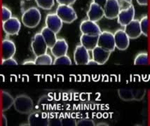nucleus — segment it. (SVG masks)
I'll use <instances>...</instances> for the list:
<instances>
[{
	"mask_svg": "<svg viewBox=\"0 0 150 126\" xmlns=\"http://www.w3.org/2000/svg\"><path fill=\"white\" fill-rule=\"evenodd\" d=\"M134 100L141 101L145 96L146 90L144 89H134L132 90Z\"/></svg>",
	"mask_w": 150,
	"mask_h": 126,
	"instance_id": "obj_29",
	"label": "nucleus"
},
{
	"mask_svg": "<svg viewBox=\"0 0 150 126\" xmlns=\"http://www.w3.org/2000/svg\"><path fill=\"white\" fill-rule=\"evenodd\" d=\"M4 32L8 36L18 34L21 28V23L17 17L12 16L11 18L2 23Z\"/></svg>",
	"mask_w": 150,
	"mask_h": 126,
	"instance_id": "obj_7",
	"label": "nucleus"
},
{
	"mask_svg": "<svg viewBox=\"0 0 150 126\" xmlns=\"http://www.w3.org/2000/svg\"><path fill=\"white\" fill-rule=\"evenodd\" d=\"M92 2L97 4L98 5H99V6L104 8V6H105V4H106L108 0H92Z\"/></svg>",
	"mask_w": 150,
	"mask_h": 126,
	"instance_id": "obj_33",
	"label": "nucleus"
},
{
	"mask_svg": "<svg viewBox=\"0 0 150 126\" xmlns=\"http://www.w3.org/2000/svg\"><path fill=\"white\" fill-rule=\"evenodd\" d=\"M28 123L30 126H47L49 125V118L43 111H33L28 116Z\"/></svg>",
	"mask_w": 150,
	"mask_h": 126,
	"instance_id": "obj_5",
	"label": "nucleus"
},
{
	"mask_svg": "<svg viewBox=\"0 0 150 126\" xmlns=\"http://www.w3.org/2000/svg\"><path fill=\"white\" fill-rule=\"evenodd\" d=\"M56 13L63 23H72L77 19V14L72 6L59 4L56 8Z\"/></svg>",
	"mask_w": 150,
	"mask_h": 126,
	"instance_id": "obj_3",
	"label": "nucleus"
},
{
	"mask_svg": "<svg viewBox=\"0 0 150 126\" xmlns=\"http://www.w3.org/2000/svg\"><path fill=\"white\" fill-rule=\"evenodd\" d=\"M14 109L21 114L29 115L34 109V102L27 95H20L14 98Z\"/></svg>",
	"mask_w": 150,
	"mask_h": 126,
	"instance_id": "obj_2",
	"label": "nucleus"
},
{
	"mask_svg": "<svg viewBox=\"0 0 150 126\" xmlns=\"http://www.w3.org/2000/svg\"><path fill=\"white\" fill-rule=\"evenodd\" d=\"M1 123H2V125H7V120H6V117L5 115L2 114V116H1Z\"/></svg>",
	"mask_w": 150,
	"mask_h": 126,
	"instance_id": "obj_37",
	"label": "nucleus"
},
{
	"mask_svg": "<svg viewBox=\"0 0 150 126\" xmlns=\"http://www.w3.org/2000/svg\"><path fill=\"white\" fill-rule=\"evenodd\" d=\"M12 17V12L8 7L3 5L1 8V20L2 23L5 22L7 20Z\"/></svg>",
	"mask_w": 150,
	"mask_h": 126,
	"instance_id": "obj_28",
	"label": "nucleus"
},
{
	"mask_svg": "<svg viewBox=\"0 0 150 126\" xmlns=\"http://www.w3.org/2000/svg\"><path fill=\"white\" fill-rule=\"evenodd\" d=\"M105 17L110 20L117 18L121 10V6L118 0H108L103 8Z\"/></svg>",
	"mask_w": 150,
	"mask_h": 126,
	"instance_id": "obj_10",
	"label": "nucleus"
},
{
	"mask_svg": "<svg viewBox=\"0 0 150 126\" xmlns=\"http://www.w3.org/2000/svg\"><path fill=\"white\" fill-rule=\"evenodd\" d=\"M98 46L103 48L111 53L113 52L116 49L114 34L109 31L102 32L98 36Z\"/></svg>",
	"mask_w": 150,
	"mask_h": 126,
	"instance_id": "obj_4",
	"label": "nucleus"
},
{
	"mask_svg": "<svg viewBox=\"0 0 150 126\" xmlns=\"http://www.w3.org/2000/svg\"><path fill=\"white\" fill-rule=\"evenodd\" d=\"M16 52L15 43L9 39H4L1 42V60L13 58Z\"/></svg>",
	"mask_w": 150,
	"mask_h": 126,
	"instance_id": "obj_14",
	"label": "nucleus"
},
{
	"mask_svg": "<svg viewBox=\"0 0 150 126\" xmlns=\"http://www.w3.org/2000/svg\"><path fill=\"white\" fill-rule=\"evenodd\" d=\"M110 55L111 52L98 46L92 51L93 59L97 62L99 65H103L106 63L110 58Z\"/></svg>",
	"mask_w": 150,
	"mask_h": 126,
	"instance_id": "obj_18",
	"label": "nucleus"
},
{
	"mask_svg": "<svg viewBox=\"0 0 150 126\" xmlns=\"http://www.w3.org/2000/svg\"><path fill=\"white\" fill-rule=\"evenodd\" d=\"M118 95L119 98L125 102H131L134 100L132 90L127 88H121L118 90Z\"/></svg>",
	"mask_w": 150,
	"mask_h": 126,
	"instance_id": "obj_23",
	"label": "nucleus"
},
{
	"mask_svg": "<svg viewBox=\"0 0 150 126\" xmlns=\"http://www.w3.org/2000/svg\"><path fill=\"white\" fill-rule=\"evenodd\" d=\"M31 48L34 55L36 57L45 54L47 52L49 48L41 32L35 34L33 37L31 42Z\"/></svg>",
	"mask_w": 150,
	"mask_h": 126,
	"instance_id": "obj_6",
	"label": "nucleus"
},
{
	"mask_svg": "<svg viewBox=\"0 0 150 126\" xmlns=\"http://www.w3.org/2000/svg\"><path fill=\"white\" fill-rule=\"evenodd\" d=\"M135 11L133 4H129L124 9H121L117 17V22L121 26L125 27L134 20Z\"/></svg>",
	"mask_w": 150,
	"mask_h": 126,
	"instance_id": "obj_8",
	"label": "nucleus"
},
{
	"mask_svg": "<svg viewBox=\"0 0 150 126\" xmlns=\"http://www.w3.org/2000/svg\"><path fill=\"white\" fill-rule=\"evenodd\" d=\"M27 1H30V0H27Z\"/></svg>",
	"mask_w": 150,
	"mask_h": 126,
	"instance_id": "obj_39",
	"label": "nucleus"
},
{
	"mask_svg": "<svg viewBox=\"0 0 150 126\" xmlns=\"http://www.w3.org/2000/svg\"><path fill=\"white\" fill-rule=\"evenodd\" d=\"M37 6L44 10H51L55 5V0H35Z\"/></svg>",
	"mask_w": 150,
	"mask_h": 126,
	"instance_id": "obj_25",
	"label": "nucleus"
},
{
	"mask_svg": "<svg viewBox=\"0 0 150 126\" xmlns=\"http://www.w3.org/2000/svg\"><path fill=\"white\" fill-rule=\"evenodd\" d=\"M115 46L119 51H126L129 46L130 39L122 29L117 30L114 33Z\"/></svg>",
	"mask_w": 150,
	"mask_h": 126,
	"instance_id": "obj_11",
	"label": "nucleus"
},
{
	"mask_svg": "<svg viewBox=\"0 0 150 126\" xmlns=\"http://www.w3.org/2000/svg\"><path fill=\"white\" fill-rule=\"evenodd\" d=\"M72 64V60L67 55L62 56L58 58H56V59L53 60V65H71Z\"/></svg>",
	"mask_w": 150,
	"mask_h": 126,
	"instance_id": "obj_27",
	"label": "nucleus"
},
{
	"mask_svg": "<svg viewBox=\"0 0 150 126\" xmlns=\"http://www.w3.org/2000/svg\"><path fill=\"white\" fill-rule=\"evenodd\" d=\"M90 55L88 51L82 45H78L74 52V61L77 65H87Z\"/></svg>",
	"mask_w": 150,
	"mask_h": 126,
	"instance_id": "obj_12",
	"label": "nucleus"
},
{
	"mask_svg": "<svg viewBox=\"0 0 150 126\" xmlns=\"http://www.w3.org/2000/svg\"><path fill=\"white\" fill-rule=\"evenodd\" d=\"M68 44L64 39H58L53 47L51 49V52L55 58L67 55L68 51Z\"/></svg>",
	"mask_w": 150,
	"mask_h": 126,
	"instance_id": "obj_17",
	"label": "nucleus"
},
{
	"mask_svg": "<svg viewBox=\"0 0 150 126\" xmlns=\"http://www.w3.org/2000/svg\"><path fill=\"white\" fill-rule=\"evenodd\" d=\"M140 25L142 34L147 37L148 32H149V18H148L147 15L142 17V18L140 20Z\"/></svg>",
	"mask_w": 150,
	"mask_h": 126,
	"instance_id": "obj_26",
	"label": "nucleus"
},
{
	"mask_svg": "<svg viewBox=\"0 0 150 126\" xmlns=\"http://www.w3.org/2000/svg\"><path fill=\"white\" fill-rule=\"evenodd\" d=\"M87 65H98L97 62L95 61V60L92 58V59L89 60V61H88V64H87Z\"/></svg>",
	"mask_w": 150,
	"mask_h": 126,
	"instance_id": "obj_36",
	"label": "nucleus"
},
{
	"mask_svg": "<svg viewBox=\"0 0 150 126\" xmlns=\"http://www.w3.org/2000/svg\"><path fill=\"white\" fill-rule=\"evenodd\" d=\"M42 20V14L37 7H30L23 12L21 20L26 27L33 29L37 27Z\"/></svg>",
	"mask_w": 150,
	"mask_h": 126,
	"instance_id": "obj_1",
	"label": "nucleus"
},
{
	"mask_svg": "<svg viewBox=\"0 0 150 126\" xmlns=\"http://www.w3.org/2000/svg\"><path fill=\"white\" fill-rule=\"evenodd\" d=\"M148 64H149V55L147 52L138 53L134 60L135 65H147Z\"/></svg>",
	"mask_w": 150,
	"mask_h": 126,
	"instance_id": "obj_24",
	"label": "nucleus"
},
{
	"mask_svg": "<svg viewBox=\"0 0 150 126\" xmlns=\"http://www.w3.org/2000/svg\"><path fill=\"white\" fill-rule=\"evenodd\" d=\"M98 36H89L82 34L80 37V43L88 51H92L98 46Z\"/></svg>",
	"mask_w": 150,
	"mask_h": 126,
	"instance_id": "obj_20",
	"label": "nucleus"
},
{
	"mask_svg": "<svg viewBox=\"0 0 150 126\" xmlns=\"http://www.w3.org/2000/svg\"><path fill=\"white\" fill-rule=\"evenodd\" d=\"M118 1H123V2H126V4H131L132 1H133V0H118Z\"/></svg>",
	"mask_w": 150,
	"mask_h": 126,
	"instance_id": "obj_38",
	"label": "nucleus"
},
{
	"mask_svg": "<svg viewBox=\"0 0 150 126\" xmlns=\"http://www.w3.org/2000/svg\"><path fill=\"white\" fill-rule=\"evenodd\" d=\"M14 98L8 92L0 90V109L2 112L7 111L13 105Z\"/></svg>",
	"mask_w": 150,
	"mask_h": 126,
	"instance_id": "obj_19",
	"label": "nucleus"
},
{
	"mask_svg": "<svg viewBox=\"0 0 150 126\" xmlns=\"http://www.w3.org/2000/svg\"><path fill=\"white\" fill-rule=\"evenodd\" d=\"M86 15L88 20L97 23L103 17H105L104 9L103 7L98 5L97 4L92 2L90 4Z\"/></svg>",
	"mask_w": 150,
	"mask_h": 126,
	"instance_id": "obj_15",
	"label": "nucleus"
},
{
	"mask_svg": "<svg viewBox=\"0 0 150 126\" xmlns=\"http://www.w3.org/2000/svg\"><path fill=\"white\" fill-rule=\"evenodd\" d=\"M1 65H6V66H16V65H18V63L13 58H10L8 59L2 60Z\"/></svg>",
	"mask_w": 150,
	"mask_h": 126,
	"instance_id": "obj_31",
	"label": "nucleus"
},
{
	"mask_svg": "<svg viewBox=\"0 0 150 126\" xmlns=\"http://www.w3.org/2000/svg\"><path fill=\"white\" fill-rule=\"evenodd\" d=\"M76 0H56L58 4L60 5H67V6H72L76 2Z\"/></svg>",
	"mask_w": 150,
	"mask_h": 126,
	"instance_id": "obj_32",
	"label": "nucleus"
},
{
	"mask_svg": "<svg viewBox=\"0 0 150 126\" xmlns=\"http://www.w3.org/2000/svg\"><path fill=\"white\" fill-rule=\"evenodd\" d=\"M35 63L37 65H53V60L52 57L49 54L45 53L39 56H37L35 60Z\"/></svg>",
	"mask_w": 150,
	"mask_h": 126,
	"instance_id": "obj_22",
	"label": "nucleus"
},
{
	"mask_svg": "<svg viewBox=\"0 0 150 126\" xmlns=\"http://www.w3.org/2000/svg\"><path fill=\"white\" fill-rule=\"evenodd\" d=\"M137 3L140 6H147L148 0H136Z\"/></svg>",
	"mask_w": 150,
	"mask_h": 126,
	"instance_id": "obj_34",
	"label": "nucleus"
},
{
	"mask_svg": "<svg viewBox=\"0 0 150 126\" xmlns=\"http://www.w3.org/2000/svg\"><path fill=\"white\" fill-rule=\"evenodd\" d=\"M124 31L129 37L130 39H136L139 38L142 34L141 32L140 20H132L130 23L124 27Z\"/></svg>",
	"mask_w": 150,
	"mask_h": 126,
	"instance_id": "obj_16",
	"label": "nucleus"
},
{
	"mask_svg": "<svg viewBox=\"0 0 150 126\" xmlns=\"http://www.w3.org/2000/svg\"><path fill=\"white\" fill-rule=\"evenodd\" d=\"M41 34H42V37H44V40H45L46 43L47 44L48 48L51 49L56 42L57 39H58L56 36L57 34L53 32L52 30L49 29L48 27H46L42 28Z\"/></svg>",
	"mask_w": 150,
	"mask_h": 126,
	"instance_id": "obj_21",
	"label": "nucleus"
},
{
	"mask_svg": "<svg viewBox=\"0 0 150 126\" xmlns=\"http://www.w3.org/2000/svg\"><path fill=\"white\" fill-rule=\"evenodd\" d=\"M23 65H35V60H26L23 63Z\"/></svg>",
	"mask_w": 150,
	"mask_h": 126,
	"instance_id": "obj_35",
	"label": "nucleus"
},
{
	"mask_svg": "<svg viewBox=\"0 0 150 126\" xmlns=\"http://www.w3.org/2000/svg\"><path fill=\"white\" fill-rule=\"evenodd\" d=\"M76 125L77 126H94L96 125L93 120L91 119H81L76 122Z\"/></svg>",
	"mask_w": 150,
	"mask_h": 126,
	"instance_id": "obj_30",
	"label": "nucleus"
},
{
	"mask_svg": "<svg viewBox=\"0 0 150 126\" xmlns=\"http://www.w3.org/2000/svg\"><path fill=\"white\" fill-rule=\"evenodd\" d=\"M80 31L83 34L89 36H99L102 32L100 27L96 23L88 20H84L81 23L79 26Z\"/></svg>",
	"mask_w": 150,
	"mask_h": 126,
	"instance_id": "obj_9",
	"label": "nucleus"
},
{
	"mask_svg": "<svg viewBox=\"0 0 150 126\" xmlns=\"http://www.w3.org/2000/svg\"><path fill=\"white\" fill-rule=\"evenodd\" d=\"M45 24L46 27L52 30L56 34H58L62 29L63 22L56 13H49L46 17Z\"/></svg>",
	"mask_w": 150,
	"mask_h": 126,
	"instance_id": "obj_13",
	"label": "nucleus"
}]
</instances>
